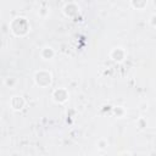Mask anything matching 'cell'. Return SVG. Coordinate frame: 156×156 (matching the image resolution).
Here are the masks:
<instances>
[{
    "instance_id": "6da1fadb",
    "label": "cell",
    "mask_w": 156,
    "mask_h": 156,
    "mask_svg": "<svg viewBox=\"0 0 156 156\" xmlns=\"http://www.w3.org/2000/svg\"><path fill=\"white\" fill-rule=\"evenodd\" d=\"M28 29H29V26H28L26 18H23V17H17L11 23V30L16 35H24L28 32Z\"/></svg>"
},
{
    "instance_id": "3957f363",
    "label": "cell",
    "mask_w": 156,
    "mask_h": 156,
    "mask_svg": "<svg viewBox=\"0 0 156 156\" xmlns=\"http://www.w3.org/2000/svg\"><path fill=\"white\" fill-rule=\"evenodd\" d=\"M52 96H54L55 101H57V102H65L68 99V93L65 89H57V90L54 91Z\"/></svg>"
},
{
    "instance_id": "5b68a950",
    "label": "cell",
    "mask_w": 156,
    "mask_h": 156,
    "mask_svg": "<svg viewBox=\"0 0 156 156\" xmlns=\"http://www.w3.org/2000/svg\"><path fill=\"white\" fill-rule=\"evenodd\" d=\"M111 57H112L115 61H122L123 57H124V51H122L121 54H117V48H116V49L112 50V52H111Z\"/></svg>"
},
{
    "instance_id": "7a4b0ae2",
    "label": "cell",
    "mask_w": 156,
    "mask_h": 156,
    "mask_svg": "<svg viewBox=\"0 0 156 156\" xmlns=\"http://www.w3.org/2000/svg\"><path fill=\"white\" fill-rule=\"evenodd\" d=\"M46 82L48 85L51 84V74L50 72H46V71H40V72H37L35 73V82L40 87H44V83L43 82Z\"/></svg>"
},
{
    "instance_id": "277c9868",
    "label": "cell",
    "mask_w": 156,
    "mask_h": 156,
    "mask_svg": "<svg viewBox=\"0 0 156 156\" xmlns=\"http://www.w3.org/2000/svg\"><path fill=\"white\" fill-rule=\"evenodd\" d=\"M10 105H11V107H12L13 110L18 111V110H22V108H23V106H24V100H23L22 96H13V98L11 99V101H10Z\"/></svg>"
}]
</instances>
